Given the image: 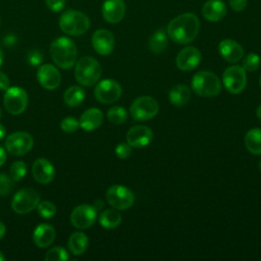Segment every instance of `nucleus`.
<instances>
[{
	"label": "nucleus",
	"mask_w": 261,
	"mask_h": 261,
	"mask_svg": "<svg viewBox=\"0 0 261 261\" xmlns=\"http://www.w3.org/2000/svg\"><path fill=\"white\" fill-rule=\"evenodd\" d=\"M100 63L91 56H85L75 62L74 76L76 82L85 87H91L101 76Z\"/></svg>",
	"instance_id": "nucleus-4"
},
{
	"label": "nucleus",
	"mask_w": 261,
	"mask_h": 261,
	"mask_svg": "<svg viewBox=\"0 0 261 261\" xmlns=\"http://www.w3.org/2000/svg\"><path fill=\"white\" fill-rule=\"evenodd\" d=\"M32 173L38 182L46 185L53 180L55 176V168L46 158H39L33 163Z\"/></svg>",
	"instance_id": "nucleus-19"
},
{
	"label": "nucleus",
	"mask_w": 261,
	"mask_h": 261,
	"mask_svg": "<svg viewBox=\"0 0 261 261\" xmlns=\"http://www.w3.org/2000/svg\"><path fill=\"white\" fill-rule=\"evenodd\" d=\"M107 118L114 124H121L127 119V112L121 106H112L107 111Z\"/></svg>",
	"instance_id": "nucleus-30"
},
{
	"label": "nucleus",
	"mask_w": 261,
	"mask_h": 261,
	"mask_svg": "<svg viewBox=\"0 0 261 261\" xmlns=\"http://www.w3.org/2000/svg\"><path fill=\"white\" fill-rule=\"evenodd\" d=\"M106 200L114 209L125 210L133 206L135 195L128 188L121 185H114L107 190Z\"/></svg>",
	"instance_id": "nucleus-8"
},
{
	"label": "nucleus",
	"mask_w": 261,
	"mask_h": 261,
	"mask_svg": "<svg viewBox=\"0 0 261 261\" xmlns=\"http://www.w3.org/2000/svg\"><path fill=\"white\" fill-rule=\"evenodd\" d=\"M222 82L227 92L239 94L244 91L247 85L246 70L241 65L228 66L223 71Z\"/></svg>",
	"instance_id": "nucleus-9"
},
{
	"label": "nucleus",
	"mask_w": 261,
	"mask_h": 261,
	"mask_svg": "<svg viewBox=\"0 0 261 261\" xmlns=\"http://www.w3.org/2000/svg\"><path fill=\"white\" fill-rule=\"evenodd\" d=\"M69 259L67 251L62 247L51 248L45 255L46 261H66Z\"/></svg>",
	"instance_id": "nucleus-31"
},
{
	"label": "nucleus",
	"mask_w": 261,
	"mask_h": 261,
	"mask_svg": "<svg viewBox=\"0 0 261 261\" xmlns=\"http://www.w3.org/2000/svg\"><path fill=\"white\" fill-rule=\"evenodd\" d=\"M202 14L205 19L216 22L226 14V6L222 0H208L202 7Z\"/></svg>",
	"instance_id": "nucleus-22"
},
{
	"label": "nucleus",
	"mask_w": 261,
	"mask_h": 261,
	"mask_svg": "<svg viewBox=\"0 0 261 261\" xmlns=\"http://www.w3.org/2000/svg\"><path fill=\"white\" fill-rule=\"evenodd\" d=\"M260 87H261V77H260Z\"/></svg>",
	"instance_id": "nucleus-48"
},
{
	"label": "nucleus",
	"mask_w": 261,
	"mask_h": 261,
	"mask_svg": "<svg viewBox=\"0 0 261 261\" xmlns=\"http://www.w3.org/2000/svg\"><path fill=\"white\" fill-rule=\"evenodd\" d=\"M5 231H6V228H5V225L0 221V239H2L5 234Z\"/></svg>",
	"instance_id": "nucleus-44"
},
{
	"label": "nucleus",
	"mask_w": 261,
	"mask_h": 261,
	"mask_svg": "<svg viewBox=\"0 0 261 261\" xmlns=\"http://www.w3.org/2000/svg\"><path fill=\"white\" fill-rule=\"evenodd\" d=\"M86 94L83 88L79 86L69 87L63 94V100L69 107H77L85 100Z\"/></svg>",
	"instance_id": "nucleus-28"
},
{
	"label": "nucleus",
	"mask_w": 261,
	"mask_h": 261,
	"mask_svg": "<svg viewBox=\"0 0 261 261\" xmlns=\"http://www.w3.org/2000/svg\"><path fill=\"white\" fill-rule=\"evenodd\" d=\"M193 91L204 98L217 96L221 91V83L218 76L209 70L197 72L192 79Z\"/></svg>",
	"instance_id": "nucleus-5"
},
{
	"label": "nucleus",
	"mask_w": 261,
	"mask_h": 261,
	"mask_svg": "<svg viewBox=\"0 0 261 261\" xmlns=\"http://www.w3.org/2000/svg\"><path fill=\"white\" fill-rule=\"evenodd\" d=\"M95 98L104 104H110L119 99L121 96L120 85L111 79H106L98 83L94 91Z\"/></svg>",
	"instance_id": "nucleus-12"
},
{
	"label": "nucleus",
	"mask_w": 261,
	"mask_h": 261,
	"mask_svg": "<svg viewBox=\"0 0 261 261\" xmlns=\"http://www.w3.org/2000/svg\"><path fill=\"white\" fill-rule=\"evenodd\" d=\"M5 136H6V129H5V127L0 123V141H1L2 139H4Z\"/></svg>",
	"instance_id": "nucleus-43"
},
{
	"label": "nucleus",
	"mask_w": 261,
	"mask_h": 261,
	"mask_svg": "<svg viewBox=\"0 0 261 261\" xmlns=\"http://www.w3.org/2000/svg\"><path fill=\"white\" fill-rule=\"evenodd\" d=\"M10 177L14 181H19L27 174V165L23 161H15L9 168Z\"/></svg>",
	"instance_id": "nucleus-32"
},
{
	"label": "nucleus",
	"mask_w": 261,
	"mask_h": 261,
	"mask_svg": "<svg viewBox=\"0 0 261 261\" xmlns=\"http://www.w3.org/2000/svg\"><path fill=\"white\" fill-rule=\"evenodd\" d=\"M39 84L47 90L56 89L61 82V75L58 69L52 64L40 65L37 71Z\"/></svg>",
	"instance_id": "nucleus-14"
},
{
	"label": "nucleus",
	"mask_w": 261,
	"mask_h": 261,
	"mask_svg": "<svg viewBox=\"0 0 261 261\" xmlns=\"http://www.w3.org/2000/svg\"><path fill=\"white\" fill-rule=\"evenodd\" d=\"M218 51L223 59L228 62H238L244 56V49L234 40L224 39L218 45Z\"/></svg>",
	"instance_id": "nucleus-20"
},
{
	"label": "nucleus",
	"mask_w": 261,
	"mask_h": 261,
	"mask_svg": "<svg viewBox=\"0 0 261 261\" xmlns=\"http://www.w3.org/2000/svg\"><path fill=\"white\" fill-rule=\"evenodd\" d=\"M168 97L173 106L181 107L189 102L191 98V90L186 85H176L171 88Z\"/></svg>",
	"instance_id": "nucleus-24"
},
{
	"label": "nucleus",
	"mask_w": 261,
	"mask_h": 261,
	"mask_svg": "<svg viewBox=\"0 0 261 261\" xmlns=\"http://www.w3.org/2000/svg\"><path fill=\"white\" fill-rule=\"evenodd\" d=\"M201 61V52L193 46L181 49L176 56V66L184 71H189L198 66Z\"/></svg>",
	"instance_id": "nucleus-16"
},
{
	"label": "nucleus",
	"mask_w": 261,
	"mask_h": 261,
	"mask_svg": "<svg viewBox=\"0 0 261 261\" xmlns=\"http://www.w3.org/2000/svg\"><path fill=\"white\" fill-rule=\"evenodd\" d=\"M245 146L254 155H261V128L255 127L247 132L245 136Z\"/></svg>",
	"instance_id": "nucleus-26"
},
{
	"label": "nucleus",
	"mask_w": 261,
	"mask_h": 261,
	"mask_svg": "<svg viewBox=\"0 0 261 261\" xmlns=\"http://www.w3.org/2000/svg\"><path fill=\"white\" fill-rule=\"evenodd\" d=\"M8 88H9V79L4 72L0 71V90L6 91Z\"/></svg>",
	"instance_id": "nucleus-41"
},
{
	"label": "nucleus",
	"mask_w": 261,
	"mask_h": 261,
	"mask_svg": "<svg viewBox=\"0 0 261 261\" xmlns=\"http://www.w3.org/2000/svg\"><path fill=\"white\" fill-rule=\"evenodd\" d=\"M149 50L153 53H162L167 47V36L163 29L157 30L148 41Z\"/></svg>",
	"instance_id": "nucleus-27"
},
{
	"label": "nucleus",
	"mask_w": 261,
	"mask_h": 261,
	"mask_svg": "<svg viewBox=\"0 0 261 261\" xmlns=\"http://www.w3.org/2000/svg\"><path fill=\"white\" fill-rule=\"evenodd\" d=\"M228 3L232 10L240 12L246 8L248 0H228Z\"/></svg>",
	"instance_id": "nucleus-40"
},
{
	"label": "nucleus",
	"mask_w": 261,
	"mask_h": 261,
	"mask_svg": "<svg viewBox=\"0 0 261 261\" xmlns=\"http://www.w3.org/2000/svg\"><path fill=\"white\" fill-rule=\"evenodd\" d=\"M158 111L159 105L157 101L150 96L138 97L129 107L132 117L138 121L149 120L155 117Z\"/></svg>",
	"instance_id": "nucleus-6"
},
{
	"label": "nucleus",
	"mask_w": 261,
	"mask_h": 261,
	"mask_svg": "<svg viewBox=\"0 0 261 261\" xmlns=\"http://www.w3.org/2000/svg\"><path fill=\"white\" fill-rule=\"evenodd\" d=\"M200 21L195 13L186 12L171 19L167 25L168 37L177 44H189L199 33Z\"/></svg>",
	"instance_id": "nucleus-1"
},
{
	"label": "nucleus",
	"mask_w": 261,
	"mask_h": 261,
	"mask_svg": "<svg viewBox=\"0 0 261 261\" xmlns=\"http://www.w3.org/2000/svg\"><path fill=\"white\" fill-rule=\"evenodd\" d=\"M67 245L70 253L75 256H79L85 253V251L87 250L89 245V240L84 232L75 231L70 234Z\"/></svg>",
	"instance_id": "nucleus-25"
},
{
	"label": "nucleus",
	"mask_w": 261,
	"mask_h": 261,
	"mask_svg": "<svg viewBox=\"0 0 261 261\" xmlns=\"http://www.w3.org/2000/svg\"><path fill=\"white\" fill-rule=\"evenodd\" d=\"M66 0H45L46 6L53 12H59L65 7Z\"/></svg>",
	"instance_id": "nucleus-39"
},
{
	"label": "nucleus",
	"mask_w": 261,
	"mask_h": 261,
	"mask_svg": "<svg viewBox=\"0 0 261 261\" xmlns=\"http://www.w3.org/2000/svg\"><path fill=\"white\" fill-rule=\"evenodd\" d=\"M153 133L147 125L139 124L130 127L126 134V142L134 148H143L151 143Z\"/></svg>",
	"instance_id": "nucleus-15"
},
{
	"label": "nucleus",
	"mask_w": 261,
	"mask_h": 261,
	"mask_svg": "<svg viewBox=\"0 0 261 261\" xmlns=\"http://www.w3.org/2000/svg\"><path fill=\"white\" fill-rule=\"evenodd\" d=\"M34 145L33 137L25 132H16L10 134L5 140L6 150L14 156L27 154Z\"/></svg>",
	"instance_id": "nucleus-11"
},
{
	"label": "nucleus",
	"mask_w": 261,
	"mask_h": 261,
	"mask_svg": "<svg viewBox=\"0 0 261 261\" xmlns=\"http://www.w3.org/2000/svg\"><path fill=\"white\" fill-rule=\"evenodd\" d=\"M260 169H261V161H260Z\"/></svg>",
	"instance_id": "nucleus-50"
},
{
	"label": "nucleus",
	"mask_w": 261,
	"mask_h": 261,
	"mask_svg": "<svg viewBox=\"0 0 261 261\" xmlns=\"http://www.w3.org/2000/svg\"><path fill=\"white\" fill-rule=\"evenodd\" d=\"M121 222V215L117 209H107L99 216V223L107 229L117 227Z\"/></svg>",
	"instance_id": "nucleus-29"
},
{
	"label": "nucleus",
	"mask_w": 261,
	"mask_h": 261,
	"mask_svg": "<svg viewBox=\"0 0 261 261\" xmlns=\"http://www.w3.org/2000/svg\"><path fill=\"white\" fill-rule=\"evenodd\" d=\"M12 188L13 179L4 173H0V196L4 197L8 195L11 192Z\"/></svg>",
	"instance_id": "nucleus-35"
},
{
	"label": "nucleus",
	"mask_w": 261,
	"mask_h": 261,
	"mask_svg": "<svg viewBox=\"0 0 261 261\" xmlns=\"http://www.w3.org/2000/svg\"><path fill=\"white\" fill-rule=\"evenodd\" d=\"M256 115H257V117L261 120V105L258 106V108H257V110H256Z\"/></svg>",
	"instance_id": "nucleus-45"
},
{
	"label": "nucleus",
	"mask_w": 261,
	"mask_h": 261,
	"mask_svg": "<svg viewBox=\"0 0 261 261\" xmlns=\"http://www.w3.org/2000/svg\"><path fill=\"white\" fill-rule=\"evenodd\" d=\"M80 126L86 132H92L98 128L103 122V113L98 108L87 109L81 116Z\"/></svg>",
	"instance_id": "nucleus-23"
},
{
	"label": "nucleus",
	"mask_w": 261,
	"mask_h": 261,
	"mask_svg": "<svg viewBox=\"0 0 261 261\" xmlns=\"http://www.w3.org/2000/svg\"><path fill=\"white\" fill-rule=\"evenodd\" d=\"M125 4L123 0H104L102 5L103 18L109 23H117L124 17Z\"/></svg>",
	"instance_id": "nucleus-18"
},
{
	"label": "nucleus",
	"mask_w": 261,
	"mask_h": 261,
	"mask_svg": "<svg viewBox=\"0 0 261 261\" xmlns=\"http://www.w3.org/2000/svg\"><path fill=\"white\" fill-rule=\"evenodd\" d=\"M60 126L63 132L71 134V133H74L77 130V128L80 126V122L74 117L69 116V117H65L61 120Z\"/></svg>",
	"instance_id": "nucleus-36"
},
{
	"label": "nucleus",
	"mask_w": 261,
	"mask_h": 261,
	"mask_svg": "<svg viewBox=\"0 0 261 261\" xmlns=\"http://www.w3.org/2000/svg\"><path fill=\"white\" fill-rule=\"evenodd\" d=\"M6 157H7V156H6V151H5V149L0 146V167L5 163Z\"/></svg>",
	"instance_id": "nucleus-42"
},
{
	"label": "nucleus",
	"mask_w": 261,
	"mask_h": 261,
	"mask_svg": "<svg viewBox=\"0 0 261 261\" xmlns=\"http://www.w3.org/2000/svg\"><path fill=\"white\" fill-rule=\"evenodd\" d=\"M115 154L120 159H125L132 154V146L127 143H120L115 147Z\"/></svg>",
	"instance_id": "nucleus-37"
},
{
	"label": "nucleus",
	"mask_w": 261,
	"mask_h": 261,
	"mask_svg": "<svg viewBox=\"0 0 261 261\" xmlns=\"http://www.w3.org/2000/svg\"><path fill=\"white\" fill-rule=\"evenodd\" d=\"M92 46L100 55H108L114 48V37L112 33L105 29L97 30L92 36Z\"/></svg>",
	"instance_id": "nucleus-17"
},
{
	"label": "nucleus",
	"mask_w": 261,
	"mask_h": 261,
	"mask_svg": "<svg viewBox=\"0 0 261 261\" xmlns=\"http://www.w3.org/2000/svg\"><path fill=\"white\" fill-rule=\"evenodd\" d=\"M56 237L55 228L48 223L39 224L33 232V241L39 248H46L50 246Z\"/></svg>",
	"instance_id": "nucleus-21"
},
{
	"label": "nucleus",
	"mask_w": 261,
	"mask_h": 261,
	"mask_svg": "<svg viewBox=\"0 0 261 261\" xmlns=\"http://www.w3.org/2000/svg\"><path fill=\"white\" fill-rule=\"evenodd\" d=\"M50 56L54 63L63 68H71L77 57V51L75 44L67 37H59L55 39L50 45Z\"/></svg>",
	"instance_id": "nucleus-2"
},
{
	"label": "nucleus",
	"mask_w": 261,
	"mask_h": 261,
	"mask_svg": "<svg viewBox=\"0 0 261 261\" xmlns=\"http://www.w3.org/2000/svg\"><path fill=\"white\" fill-rule=\"evenodd\" d=\"M260 57L255 53L248 54L243 60V67L246 71H255L259 68Z\"/></svg>",
	"instance_id": "nucleus-34"
},
{
	"label": "nucleus",
	"mask_w": 261,
	"mask_h": 261,
	"mask_svg": "<svg viewBox=\"0 0 261 261\" xmlns=\"http://www.w3.org/2000/svg\"><path fill=\"white\" fill-rule=\"evenodd\" d=\"M90 24L88 15L79 10H66L59 18L61 31L69 36H81L85 34L90 29Z\"/></svg>",
	"instance_id": "nucleus-3"
},
{
	"label": "nucleus",
	"mask_w": 261,
	"mask_h": 261,
	"mask_svg": "<svg viewBox=\"0 0 261 261\" xmlns=\"http://www.w3.org/2000/svg\"><path fill=\"white\" fill-rule=\"evenodd\" d=\"M5 259V257L3 256V254L1 253V251H0V261H3Z\"/></svg>",
	"instance_id": "nucleus-47"
},
{
	"label": "nucleus",
	"mask_w": 261,
	"mask_h": 261,
	"mask_svg": "<svg viewBox=\"0 0 261 261\" xmlns=\"http://www.w3.org/2000/svg\"><path fill=\"white\" fill-rule=\"evenodd\" d=\"M2 62H3V52H2V50L0 49V66H1Z\"/></svg>",
	"instance_id": "nucleus-46"
},
{
	"label": "nucleus",
	"mask_w": 261,
	"mask_h": 261,
	"mask_svg": "<svg viewBox=\"0 0 261 261\" xmlns=\"http://www.w3.org/2000/svg\"><path fill=\"white\" fill-rule=\"evenodd\" d=\"M0 117H1V109H0Z\"/></svg>",
	"instance_id": "nucleus-49"
},
{
	"label": "nucleus",
	"mask_w": 261,
	"mask_h": 261,
	"mask_svg": "<svg viewBox=\"0 0 261 261\" xmlns=\"http://www.w3.org/2000/svg\"><path fill=\"white\" fill-rule=\"evenodd\" d=\"M5 109L12 115L21 114L28 106V94L20 87H11L5 91L4 94Z\"/></svg>",
	"instance_id": "nucleus-10"
},
{
	"label": "nucleus",
	"mask_w": 261,
	"mask_h": 261,
	"mask_svg": "<svg viewBox=\"0 0 261 261\" xmlns=\"http://www.w3.org/2000/svg\"><path fill=\"white\" fill-rule=\"evenodd\" d=\"M40 202L39 193L31 188H23L17 191L11 201V207L18 214H27L37 208Z\"/></svg>",
	"instance_id": "nucleus-7"
},
{
	"label": "nucleus",
	"mask_w": 261,
	"mask_h": 261,
	"mask_svg": "<svg viewBox=\"0 0 261 261\" xmlns=\"http://www.w3.org/2000/svg\"><path fill=\"white\" fill-rule=\"evenodd\" d=\"M27 59H28V62L31 64V65H39L40 63H42L43 61V54L37 50V49H34L32 51H30L28 53V56H27Z\"/></svg>",
	"instance_id": "nucleus-38"
},
{
	"label": "nucleus",
	"mask_w": 261,
	"mask_h": 261,
	"mask_svg": "<svg viewBox=\"0 0 261 261\" xmlns=\"http://www.w3.org/2000/svg\"><path fill=\"white\" fill-rule=\"evenodd\" d=\"M37 211L40 216L43 218H51L56 213V206L50 201L39 202L37 206Z\"/></svg>",
	"instance_id": "nucleus-33"
},
{
	"label": "nucleus",
	"mask_w": 261,
	"mask_h": 261,
	"mask_svg": "<svg viewBox=\"0 0 261 261\" xmlns=\"http://www.w3.org/2000/svg\"><path fill=\"white\" fill-rule=\"evenodd\" d=\"M97 219V210L89 204L76 206L70 214L71 224L79 229H87L92 226Z\"/></svg>",
	"instance_id": "nucleus-13"
}]
</instances>
